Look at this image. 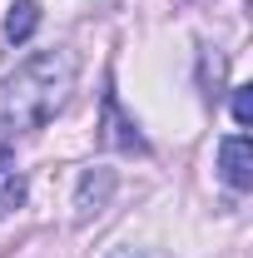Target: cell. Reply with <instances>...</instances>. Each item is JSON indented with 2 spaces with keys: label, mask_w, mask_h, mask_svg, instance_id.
I'll list each match as a JSON object with an SVG mask.
<instances>
[{
  "label": "cell",
  "mask_w": 253,
  "mask_h": 258,
  "mask_svg": "<svg viewBox=\"0 0 253 258\" xmlns=\"http://www.w3.org/2000/svg\"><path fill=\"white\" fill-rule=\"evenodd\" d=\"M20 204H25V174H20V169H5V174H0V219L15 214Z\"/></svg>",
  "instance_id": "6"
},
{
  "label": "cell",
  "mask_w": 253,
  "mask_h": 258,
  "mask_svg": "<svg viewBox=\"0 0 253 258\" xmlns=\"http://www.w3.org/2000/svg\"><path fill=\"white\" fill-rule=\"evenodd\" d=\"M109 194H114V169H85L80 174V189H75V219L90 224L99 209L109 204Z\"/></svg>",
  "instance_id": "4"
},
{
  "label": "cell",
  "mask_w": 253,
  "mask_h": 258,
  "mask_svg": "<svg viewBox=\"0 0 253 258\" xmlns=\"http://www.w3.org/2000/svg\"><path fill=\"white\" fill-rule=\"evenodd\" d=\"M114 258H159V253H149V248H119Z\"/></svg>",
  "instance_id": "8"
},
{
  "label": "cell",
  "mask_w": 253,
  "mask_h": 258,
  "mask_svg": "<svg viewBox=\"0 0 253 258\" xmlns=\"http://www.w3.org/2000/svg\"><path fill=\"white\" fill-rule=\"evenodd\" d=\"M5 169H15V154H10V149L0 144V174H5Z\"/></svg>",
  "instance_id": "9"
},
{
  "label": "cell",
  "mask_w": 253,
  "mask_h": 258,
  "mask_svg": "<svg viewBox=\"0 0 253 258\" xmlns=\"http://www.w3.org/2000/svg\"><path fill=\"white\" fill-rule=\"evenodd\" d=\"M99 144L104 149H119V154H149V144H144V134L134 129V119H124V109H119V95L104 85V119H99Z\"/></svg>",
  "instance_id": "2"
},
{
  "label": "cell",
  "mask_w": 253,
  "mask_h": 258,
  "mask_svg": "<svg viewBox=\"0 0 253 258\" xmlns=\"http://www.w3.org/2000/svg\"><path fill=\"white\" fill-rule=\"evenodd\" d=\"M35 30H40V5H35V0H15L10 15H5V40H10V45H25Z\"/></svg>",
  "instance_id": "5"
},
{
  "label": "cell",
  "mask_w": 253,
  "mask_h": 258,
  "mask_svg": "<svg viewBox=\"0 0 253 258\" xmlns=\"http://www.w3.org/2000/svg\"><path fill=\"white\" fill-rule=\"evenodd\" d=\"M219 174L228 189H253V139L248 134H228L219 144Z\"/></svg>",
  "instance_id": "3"
},
{
  "label": "cell",
  "mask_w": 253,
  "mask_h": 258,
  "mask_svg": "<svg viewBox=\"0 0 253 258\" xmlns=\"http://www.w3.org/2000/svg\"><path fill=\"white\" fill-rule=\"evenodd\" d=\"M233 119H238V129H253V85L233 90Z\"/></svg>",
  "instance_id": "7"
},
{
  "label": "cell",
  "mask_w": 253,
  "mask_h": 258,
  "mask_svg": "<svg viewBox=\"0 0 253 258\" xmlns=\"http://www.w3.org/2000/svg\"><path fill=\"white\" fill-rule=\"evenodd\" d=\"M75 75H80L75 50H35L30 60H20L0 80V139L45 129L70 104Z\"/></svg>",
  "instance_id": "1"
}]
</instances>
